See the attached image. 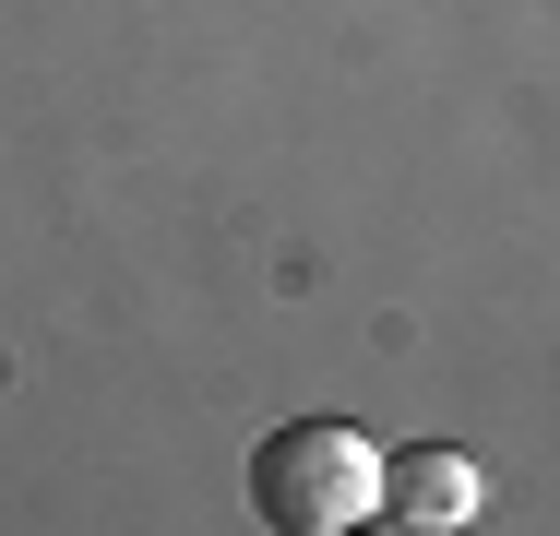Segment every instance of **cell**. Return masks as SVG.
<instances>
[{
	"mask_svg": "<svg viewBox=\"0 0 560 536\" xmlns=\"http://www.w3.org/2000/svg\"><path fill=\"white\" fill-rule=\"evenodd\" d=\"M250 513L287 525V536L382 525V453H370V429H346V418H287L262 453H250Z\"/></svg>",
	"mask_w": 560,
	"mask_h": 536,
	"instance_id": "1",
	"label": "cell"
},
{
	"mask_svg": "<svg viewBox=\"0 0 560 536\" xmlns=\"http://www.w3.org/2000/svg\"><path fill=\"white\" fill-rule=\"evenodd\" d=\"M477 501H489L477 453H453V441L382 453V525H406V536H453V525H477Z\"/></svg>",
	"mask_w": 560,
	"mask_h": 536,
	"instance_id": "2",
	"label": "cell"
}]
</instances>
